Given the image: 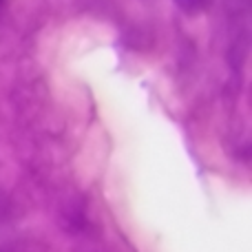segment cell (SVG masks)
Returning <instances> with one entry per match:
<instances>
[{"instance_id": "6da1fadb", "label": "cell", "mask_w": 252, "mask_h": 252, "mask_svg": "<svg viewBox=\"0 0 252 252\" xmlns=\"http://www.w3.org/2000/svg\"><path fill=\"white\" fill-rule=\"evenodd\" d=\"M175 4H177L182 11H186V13H190V16H195V13H201L204 11V7H206V2L208 0H173Z\"/></svg>"}, {"instance_id": "7a4b0ae2", "label": "cell", "mask_w": 252, "mask_h": 252, "mask_svg": "<svg viewBox=\"0 0 252 252\" xmlns=\"http://www.w3.org/2000/svg\"><path fill=\"white\" fill-rule=\"evenodd\" d=\"M2 4H4V0H0V7H2Z\"/></svg>"}]
</instances>
